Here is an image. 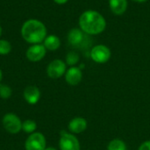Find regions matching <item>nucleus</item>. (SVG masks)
<instances>
[{
	"instance_id": "f8f14e48",
	"label": "nucleus",
	"mask_w": 150,
	"mask_h": 150,
	"mask_svg": "<svg viewBox=\"0 0 150 150\" xmlns=\"http://www.w3.org/2000/svg\"><path fill=\"white\" fill-rule=\"evenodd\" d=\"M87 127H88V123L84 118L76 117L69 121L68 125V129L69 133L73 134H78L84 132L87 129Z\"/></svg>"
},
{
	"instance_id": "7ed1b4c3",
	"label": "nucleus",
	"mask_w": 150,
	"mask_h": 150,
	"mask_svg": "<svg viewBox=\"0 0 150 150\" xmlns=\"http://www.w3.org/2000/svg\"><path fill=\"white\" fill-rule=\"evenodd\" d=\"M2 125L4 130L11 134H17L22 131V121L20 118L13 112H8L4 115Z\"/></svg>"
},
{
	"instance_id": "0eeeda50",
	"label": "nucleus",
	"mask_w": 150,
	"mask_h": 150,
	"mask_svg": "<svg viewBox=\"0 0 150 150\" xmlns=\"http://www.w3.org/2000/svg\"><path fill=\"white\" fill-rule=\"evenodd\" d=\"M112 53L105 45L94 46L91 50V58L97 63H105L111 58Z\"/></svg>"
},
{
	"instance_id": "423d86ee",
	"label": "nucleus",
	"mask_w": 150,
	"mask_h": 150,
	"mask_svg": "<svg viewBox=\"0 0 150 150\" xmlns=\"http://www.w3.org/2000/svg\"><path fill=\"white\" fill-rule=\"evenodd\" d=\"M67 71V64L61 59L53 60L47 68V74L51 79H58L65 75Z\"/></svg>"
},
{
	"instance_id": "a211bd4d",
	"label": "nucleus",
	"mask_w": 150,
	"mask_h": 150,
	"mask_svg": "<svg viewBox=\"0 0 150 150\" xmlns=\"http://www.w3.org/2000/svg\"><path fill=\"white\" fill-rule=\"evenodd\" d=\"M11 94L12 90L9 85L0 83V98L2 99H8L9 98H11Z\"/></svg>"
},
{
	"instance_id": "aec40b11",
	"label": "nucleus",
	"mask_w": 150,
	"mask_h": 150,
	"mask_svg": "<svg viewBox=\"0 0 150 150\" xmlns=\"http://www.w3.org/2000/svg\"><path fill=\"white\" fill-rule=\"evenodd\" d=\"M138 150H150V141H146L142 142Z\"/></svg>"
},
{
	"instance_id": "f3484780",
	"label": "nucleus",
	"mask_w": 150,
	"mask_h": 150,
	"mask_svg": "<svg viewBox=\"0 0 150 150\" xmlns=\"http://www.w3.org/2000/svg\"><path fill=\"white\" fill-rule=\"evenodd\" d=\"M107 150H127V145L122 140L114 139L108 143Z\"/></svg>"
},
{
	"instance_id": "b1692460",
	"label": "nucleus",
	"mask_w": 150,
	"mask_h": 150,
	"mask_svg": "<svg viewBox=\"0 0 150 150\" xmlns=\"http://www.w3.org/2000/svg\"><path fill=\"white\" fill-rule=\"evenodd\" d=\"M2 79H3V72H2V70H1V69H0V83H1Z\"/></svg>"
},
{
	"instance_id": "9d476101",
	"label": "nucleus",
	"mask_w": 150,
	"mask_h": 150,
	"mask_svg": "<svg viewBox=\"0 0 150 150\" xmlns=\"http://www.w3.org/2000/svg\"><path fill=\"white\" fill-rule=\"evenodd\" d=\"M23 97L27 104L33 105H36L40 101L41 98V92L37 86L29 85L25 88L23 91Z\"/></svg>"
},
{
	"instance_id": "39448f33",
	"label": "nucleus",
	"mask_w": 150,
	"mask_h": 150,
	"mask_svg": "<svg viewBox=\"0 0 150 150\" xmlns=\"http://www.w3.org/2000/svg\"><path fill=\"white\" fill-rule=\"evenodd\" d=\"M59 149L60 150H80L81 146L75 134L62 131L59 140Z\"/></svg>"
},
{
	"instance_id": "ddd939ff",
	"label": "nucleus",
	"mask_w": 150,
	"mask_h": 150,
	"mask_svg": "<svg viewBox=\"0 0 150 150\" xmlns=\"http://www.w3.org/2000/svg\"><path fill=\"white\" fill-rule=\"evenodd\" d=\"M127 0H109V7L114 15H123L127 10Z\"/></svg>"
},
{
	"instance_id": "412c9836",
	"label": "nucleus",
	"mask_w": 150,
	"mask_h": 150,
	"mask_svg": "<svg viewBox=\"0 0 150 150\" xmlns=\"http://www.w3.org/2000/svg\"><path fill=\"white\" fill-rule=\"evenodd\" d=\"M56 4H66L69 0H54Z\"/></svg>"
},
{
	"instance_id": "20e7f679",
	"label": "nucleus",
	"mask_w": 150,
	"mask_h": 150,
	"mask_svg": "<svg viewBox=\"0 0 150 150\" xmlns=\"http://www.w3.org/2000/svg\"><path fill=\"white\" fill-rule=\"evenodd\" d=\"M47 148V140L43 134L34 132L26 138L25 142V150H45Z\"/></svg>"
},
{
	"instance_id": "393cba45",
	"label": "nucleus",
	"mask_w": 150,
	"mask_h": 150,
	"mask_svg": "<svg viewBox=\"0 0 150 150\" xmlns=\"http://www.w3.org/2000/svg\"><path fill=\"white\" fill-rule=\"evenodd\" d=\"M2 32H3V30H2V27H1V25H0V37H1V35H2Z\"/></svg>"
},
{
	"instance_id": "dca6fc26",
	"label": "nucleus",
	"mask_w": 150,
	"mask_h": 150,
	"mask_svg": "<svg viewBox=\"0 0 150 150\" xmlns=\"http://www.w3.org/2000/svg\"><path fill=\"white\" fill-rule=\"evenodd\" d=\"M79 60H80V56H79L78 53H76L75 51H70L66 55L65 62L67 65H69L70 67H74L79 62Z\"/></svg>"
},
{
	"instance_id": "4be33fe9",
	"label": "nucleus",
	"mask_w": 150,
	"mask_h": 150,
	"mask_svg": "<svg viewBox=\"0 0 150 150\" xmlns=\"http://www.w3.org/2000/svg\"><path fill=\"white\" fill-rule=\"evenodd\" d=\"M132 1L136 2V3H145V2H147L148 0H132Z\"/></svg>"
},
{
	"instance_id": "6e6552de",
	"label": "nucleus",
	"mask_w": 150,
	"mask_h": 150,
	"mask_svg": "<svg viewBox=\"0 0 150 150\" xmlns=\"http://www.w3.org/2000/svg\"><path fill=\"white\" fill-rule=\"evenodd\" d=\"M47 54V49L44 47L43 44H33L30 46L26 52H25V56L28 61L32 62H38L41 61Z\"/></svg>"
},
{
	"instance_id": "2eb2a0df",
	"label": "nucleus",
	"mask_w": 150,
	"mask_h": 150,
	"mask_svg": "<svg viewBox=\"0 0 150 150\" xmlns=\"http://www.w3.org/2000/svg\"><path fill=\"white\" fill-rule=\"evenodd\" d=\"M37 129V124L33 120H25V121H22V131L25 134H31L34 132H36Z\"/></svg>"
},
{
	"instance_id": "5701e85b",
	"label": "nucleus",
	"mask_w": 150,
	"mask_h": 150,
	"mask_svg": "<svg viewBox=\"0 0 150 150\" xmlns=\"http://www.w3.org/2000/svg\"><path fill=\"white\" fill-rule=\"evenodd\" d=\"M45 150H57L55 148H54V147H47Z\"/></svg>"
},
{
	"instance_id": "f257e3e1",
	"label": "nucleus",
	"mask_w": 150,
	"mask_h": 150,
	"mask_svg": "<svg viewBox=\"0 0 150 150\" xmlns=\"http://www.w3.org/2000/svg\"><path fill=\"white\" fill-rule=\"evenodd\" d=\"M79 27L88 35H97L103 33L106 27V20L97 11L88 10L79 17Z\"/></svg>"
},
{
	"instance_id": "1a4fd4ad",
	"label": "nucleus",
	"mask_w": 150,
	"mask_h": 150,
	"mask_svg": "<svg viewBox=\"0 0 150 150\" xmlns=\"http://www.w3.org/2000/svg\"><path fill=\"white\" fill-rule=\"evenodd\" d=\"M87 35L80 28H73L68 33V41L74 47H83L86 45Z\"/></svg>"
},
{
	"instance_id": "9b49d317",
	"label": "nucleus",
	"mask_w": 150,
	"mask_h": 150,
	"mask_svg": "<svg viewBox=\"0 0 150 150\" xmlns=\"http://www.w3.org/2000/svg\"><path fill=\"white\" fill-rule=\"evenodd\" d=\"M64 76H65V81L69 85L76 86L81 83L83 78V73L80 68L74 66L67 69Z\"/></svg>"
},
{
	"instance_id": "6ab92c4d",
	"label": "nucleus",
	"mask_w": 150,
	"mask_h": 150,
	"mask_svg": "<svg viewBox=\"0 0 150 150\" xmlns=\"http://www.w3.org/2000/svg\"><path fill=\"white\" fill-rule=\"evenodd\" d=\"M11 51V44L6 40L0 39V55H6Z\"/></svg>"
},
{
	"instance_id": "f03ea898",
	"label": "nucleus",
	"mask_w": 150,
	"mask_h": 150,
	"mask_svg": "<svg viewBox=\"0 0 150 150\" xmlns=\"http://www.w3.org/2000/svg\"><path fill=\"white\" fill-rule=\"evenodd\" d=\"M22 38L32 45L40 44L47 37V27L39 19L30 18L24 22L20 30Z\"/></svg>"
},
{
	"instance_id": "4468645a",
	"label": "nucleus",
	"mask_w": 150,
	"mask_h": 150,
	"mask_svg": "<svg viewBox=\"0 0 150 150\" xmlns=\"http://www.w3.org/2000/svg\"><path fill=\"white\" fill-rule=\"evenodd\" d=\"M43 45L47 50L49 51H55L61 47V40L59 37L54 34H50L47 36L43 41Z\"/></svg>"
}]
</instances>
